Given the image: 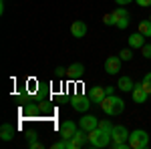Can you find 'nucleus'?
<instances>
[{
    "instance_id": "1",
    "label": "nucleus",
    "mask_w": 151,
    "mask_h": 149,
    "mask_svg": "<svg viewBox=\"0 0 151 149\" xmlns=\"http://www.w3.org/2000/svg\"><path fill=\"white\" fill-rule=\"evenodd\" d=\"M99 105H101V109H103L105 113L111 115V117L121 115L123 109H125V101H123L121 97H117V95H105V99Z\"/></svg>"
},
{
    "instance_id": "2",
    "label": "nucleus",
    "mask_w": 151,
    "mask_h": 149,
    "mask_svg": "<svg viewBox=\"0 0 151 149\" xmlns=\"http://www.w3.org/2000/svg\"><path fill=\"white\" fill-rule=\"evenodd\" d=\"M109 141H113L111 137V131H105L101 127H97L93 131H89V145L95 149H103L109 145Z\"/></svg>"
},
{
    "instance_id": "3",
    "label": "nucleus",
    "mask_w": 151,
    "mask_h": 149,
    "mask_svg": "<svg viewBox=\"0 0 151 149\" xmlns=\"http://www.w3.org/2000/svg\"><path fill=\"white\" fill-rule=\"evenodd\" d=\"M129 147L131 149H145L149 147V133L147 131H133V133H129Z\"/></svg>"
},
{
    "instance_id": "4",
    "label": "nucleus",
    "mask_w": 151,
    "mask_h": 149,
    "mask_svg": "<svg viewBox=\"0 0 151 149\" xmlns=\"http://www.w3.org/2000/svg\"><path fill=\"white\" fill-rule=\"evenodd\" d=\"M113 14V20H115V26H119V28H127L129 26V12L123 8V6H119V8H115V10L111 12Z\"/></svg>"
},
{
    "instance_id": "5",
    "label": "nucleus",
    "mask_w": 151,
    "mask_h": 149,
    "mask_svg": "<svg viewBox=\"0 0 151 149\" xmlns=\"http://www.w3.org/2000/svg\"><path fill=\"white\" fill-rule=\"evenodd\" d=\"M73 109L75 111H79V113H87L89 111V107H91V97H83V95H77V97H73Z\"/></svg>"
},
{
    "instance_id": "6",
    "label": "nucleus",
    "mask_w": 151,
    "mask_h": 149,
    "mask_svg": "<svg viewBox=\"0 0 151 149\" xmlns=\"http://www.w3.org/2000/svg\"><path fill=\"white\" fill-rule=\"evenodd\" d=\"M111 137H113V143H127L129 141V131L125 125H115L113 131H111Z\"/></svg>"
},
{
    "instance_id": "7",
    "label": "nucleus",
    "mask_w": 151,
    "mask_h": 149,
    "mask_svg": "<svg viewBox=\"0 0 151 149\" xmlns=\"http://www.w3.org/2000/svg\"><path fill=\"white\" fill-rule=\"evenodd\" d=\"M99 121L101 119H97L95 115H83L81 119H79V127L85 129V131H93V129L99 127Z\"/></svg>"
},
{
    "instance_id": "8",
    "label": "nucleus",
    "mask_w": 151,
    "mask_h": 149,
    "mask_svg": "<svg viewBox=\"0 0 151 149\" xmlns=\"http://www.w3.org/2000/svg\"><path fill=\"white\" fill-rule=\"evenodd\" d=\"M70 143H73V149H79V147H83V145H87V143H89V131H85V129L79 127V131L73 135Z\"/></svg>"
},
{
    "instance_id": "9",
    "label": "nucleus",
    "mask_w": 151,
    "mask_h": 149,
    "mask_svg": "<svg viewBox=\"0 0 151 149\" xmlns=\"http://www.w3.org/2000/svg\"><path fill=\"white\" fill-rule=\"evenodd\" d=\"M131 95H133V101H135V103H139V105H143L145 101H147V97H149V93L145 91L143 83H137V85L133 87V91H131Z\"/></svg>"
},
{
    "instance_id": "10",
    "label": "nucleus",
    "mask_w": 151,
    "mask_h": 149,
    "mask_svg": "<svg viewBox=\"0 0 151 149\" xmlns=\"http://www.w3.org/2000/svg\"><path fill=\"white\" fill-rule=\"evenodd\" d=\"M121 71V57H109L105 60V73L107 75H117Z\"/></svg>"
},
{
    "instance_id": "11",
    "label": "nucleus",
    "mask_w": 151,
    "mask_h": 149,
    "mask_svg": "<svg viewBox=\"0 0 151 149\" xmlns=\"http://www.w3.org/2000/svg\"><path fill=\"white\" fill-rule=\"evenodd\" d=\"M79 129H77V125L73 123V121H65L63 125H60V137L63 139H73V135L77 133Z\"/></svg>"
},
{
    "instance_id": "12",
    "label": "nucleus",
    "mask_w": 151,
    "mask_h": 149,
    "mask_svg": "<svg viewBox=\"0 0 151 149\" xmlns=\"http://www.w3.org/2000/svg\"><path fill=\"white\" fill-rule=\"evenodd\" d=\"M70 35L75 36V38H83V36L87 35V24L83 22V20L73 22V24H70Z\"/></svg>"
},
{
    "instance_id": "13",
    "label": "nucleus",
    "mask_w": 151,
    "mask_h": 149,
    "mask_svg": "<svg viewBox=\"0 0 151 149\" xmlns=\"http://www.w3.org/2000/svg\"><path fill=\"white\" fill-rule=\"evenodd\" d=\"M67 73H69L73 79H81L83 75H85V67H83V63H73L69 69H67Z\"/></svg>"
},
{
    "instance_id": "14",
    "label": "nucleus",
    "mask_w": 151,
    "mask_h": 149,
    "mask_svg": "<svg viewBox=\"0 0 151 149\" xmlns=\"http://www.w3.org/2000/svg\"><path fill=\"white\" fill-rule=\"evenodd\" d=\"M12 137H14V127L10 123H4L0 127V139L2 141H12Z\"/></svg>"
},
{
    "instance_id": "15",
    "label": "nucleus",
    "mask_w": 151,
    "mask_h": 149,
    "mask_svg": "<svg viewBox=\"0 0 151 149\" xmlns=\"http://www.w3.org/2000/svg\"><path fill=\"white\" fill-rule=\"evenodd\" d=\"M105 95H107L105 87H93V89H91V95H89V97H91V101H93V103H101V101L105 99Z\"/></svg>"
},
{
    "instance_id": "16",
    "label": "nucleus",
    "mask_w": 151,
    "mask_h": 149,
    "mask_svg": "<svg viewBox=\"0 0 151 149\" xmlns=\"http://www.w3.org/2000/svg\"><path fill=\"white\" fill-rule=\"evenodd\" d=\"M143 45H145V36L141 35V32H135V35L129 36V46L131 48H141Z\"/></svg>"
},
{
    "instance_id": "17",
    "label": "nucleus",
    "mask_w": 151,
    "mask_h": 149,
    "mask_svg": "<svg viewBox=\"0 0 151 149\" xmlns=\"http://www.w3.org/2000/svg\"><path fill=\"white\" fill-rule=\"evenodd\" d=\"M133 87H135V83H133V81H131V77H127V75H125V77H121V79H119V83H117V89H121V91H133Z\"/></svg>"
},
{
    "instance_id": "18",
    "label": "nucleus",
    "mask_w": 151,
    "mask_h": 149,
    "mask_svg": "<svg viewBox=\"0 0 151 149\" xmlns=\"http://www.w3.org/2000/svg\"><path fill=\"white\" fill-rule=\"evenodd\" d=\"M139 32L145 38H151V20H141L139 22Z\"/></svg>"
},
{
    "instance_id": "19",
    "label": "nucleus",
    "mask_w": 151,
    "mask_h": 149,
    "mask_svg": "<svg viewBox=\"0 0 151 149\" xmlns=\"http://www.w3.org/2000/svg\"><path fill=\"white\" fill-rule=\"evenodd\" d=\"M141 83H143V87H145V91H147V93L151 95V73H147V75L143 77V81H141Z\"/></svg>"
},
{
    "instance_id": "20",
    "label": "nucleus",
    "mask_w": 151,
    "mask_h": 149,
    "mask_svg": "<svg viewBox=\"0 0 151 149\" xmlns=\"http://www.w3.org/2000/svg\"><path fill=\"white\" fill-rule=\"evenodd\" d=\"M99 127L105 129V131H113V127H115V125H113L109 119H103V121H99Z\"/></svg>"
},
{
    "instance_id": "21",
    "label": "nucleus",
    "mask_w": 151,
    "mask_h": 149,
    "mask_svg": "<svg viewBox=\"0 0 151 149\" xmlns=\"http://www.w3.org/2000/svg\"><path fill=\"white\" fill-rule=\"evenodd\" d=\"M119 57H121V60H131V58H133V53H131L129 48H123V50L119 53Z\"/></svg>"
},
{
    "instance_id": "22",
    "label": "nucleus",
    "mask_w": 151,
    "mask_h": 149,
    "mask_svg": "<svg viewBox=\"0 0 151 149\" xmlns=\"http://www.w3.org/2000/svg\"><path fill=\"white\" fill-rule=\"evenodd\" d=\"M141 55L145 58H151V45H143L141 46Z\"/></svg>"
},
{
    "instance_id": "23",
    "label": "nucleus",
    "mask_w": 151,
    "mask_h": 149,
    "mask_svg": "<svg viewBox=\"0 0 151 149\" xmlns=\"http://www.w3.org/2000/svg\"><path fill=\"white\" fill-rule=\"evenodd\" d=\"M103 22L107 24V26H113V24H115V20H113V14H105V16H103Z\"/></svg>"
},
{
    "instance_id": "24",
    "label": "nucleus",
    "mask_w": 151,
    "mask_h": 149,
    "mask_svg": "<svg viewBox=\"0 0 151 149\" xmlns=\"http://www.w3.org/2000/svg\"><path fill=\"white\" fill-rule=\"evenodd\" d=\"M111 147H113V149H127L129 147V141H127V143H111Z\"/></svg>"
},
{
    "instance_id": "25",
    "label": "nucleus",
    "mask_w": 151,
    "mask_h": 149,
    "mask_svg": "<svg viewBox=\"0 0 151 149\" xmlns=\"http://www.w3.org/2000/svg\"><path fill=\"white\" fill-rule=\"evenodd\" d=\"M28 147H30V149H40L42 145H40V143H38L36 139H32V141H28Z\"/></svg>"
},
{
    "instance_id": "26",
    "label": "nucleus",
    "mask_w": 151,
    "mask_h": 149,
    "mask_svg": "<svg viewBox=\"0 0 151 149\" xmlns=\"http://www.w3.org/2000/svg\"><path fill=\"white\" fill-rule=\"evenodd\" d=\"M137 4H139L141 8H145V6H151V0H135Z\"/></svg>"
},
{
    "instance_id": "27",
    "label": "nucleus",
    "mask_w": 151,
    "mask_h": 149,
    "mask_svg": "<svg viewBox=\"0 0 151 149\" xmlns=\"http://www.w3.org/2000/svg\"><path fill=\"white\" fill-rule=\"evenodd\" d=\"M117 4H119V6H127L129 2H133V0H115Z\"/></svg>"
},
{
    "instance_id": "28",
    "label": "nucleus",
    "mask_w": 151,
    "mask_h": 149,
    "mask_svg": "<svg viewBox=\"0 0 151 149\" xmlns=\"http://www.w3.org/2000/svg\"><path fill=\"white\" fill-rule=\"evenodd\" d=\"M105 91H107V95H113V91H115V87H105Z\"/></svg>"
},
{
    "instance_id": "29",
    "label": "nucleus",
    "mask_w": 151,
    "mask_h": 149,
    "mask_svg": "<svg viewBox=\"0 0 151 149\" xmlns=\"http://www.w3.org/2000/svg\"><path fill=\"white\" fill-rule=\"evenodd\" d=\"M149 20H151V14H149Z\"/></svg>"
}]
</instances>
